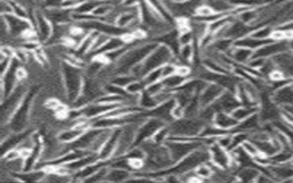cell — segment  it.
Instances as JSON below:
<instances>
[{
  "instance_id": "obj_1",
  "label": "cell",
  "mask_w": 293,
  "mask_h": 183,
  "mask_svg": "<svg viewBox=\"0 0 293 183\" xmlns=\"http://www.w3.org/2000/svg\"><path fill=\"white\" fill-rule=\"evenodd\" d=\"M174 57L175 56L170 48L159 44V46L146 56L141 64L134 67L130 74L133 75L136 79H142L147 73L160 68L168 63H172Z\"/></svg>"
},
{
  "instance_id": "obj_2",
  "label": "cell",
  "mask_w": 293,
  "mask_h": 183,
  "mask_svg": "<svg viewBox=\"0 0 293 183\" xmlns=\"http://www.w3.org/2000/svg\"><path fill=\"white\" fill-rule=\"evenodd\" d=\"M158 46V43L151 42L127 49V52L115 63L117 66L115 67L117 75L130 74L134 67L141 64Z\"/></svg>"
},
{
  "instance_id": "obj_3",
  "label": "cell",
  "mask_w": 293,
  "mask_h": 183,
  "mask_svg": "<svg viewBox=\"0 0 293 183\" xmlns=\"http://www.w3.org/2000/svg\"><path fill=\"white\" fill-rule=\"evenodd\" d=\"M207 125L200 118L184 117L178 120H173L168 125L170 130V137L196 138L200 133Z\"/></svg>"
},
{
  "instance_id": "obj_4",
  "label": "cell",
  "mask_w": 293,
  "mask_h": 183,
  "mask_svg": "<svg viewBox=\"0 0 293 183\" xmlns=\"http://www.w3.org/2000/svg\"><path fill=\"white\" fill-rule=\"evenodd\" d=\"M62 71L67 98L70 101L74 102L81 94L84 79L82 78L80 69L68 63L63 64Z\"/></svg>"
},
{
  "instance_id": "obj_5",
  "label": "cell",
  "mask_w": 293,
  "mask_h": 183,
  "mask_svg": "<svg viewBox=\"0 0 293 183\" xmlns=\"http://www.w3.org/2000/svg\"><path fill=\"white\" fill-rule=\"evenodd\" d=\"M34 95H35V90H33L29 93H27L19 106V108L16 110L13 115L10 118L8 122V125H9L8 126L13 133H21L25 129Z\"/></svg>"
},
{
  "instance_id": "obj_6",
  "label": "cell",
  "mask_w": 293,
  "mask_h": 183,
  "mask_svg": "<svg viewBox=\"0 0 293 183\" xmlns=\"http://www.w3.org/2000/svg\"><path fill=\"white\" fill-rule=\"evenodd\" d=\"M166 124L160 119L155 117H147L146 120L140 125L136 134L135 145H140L148 140H151L154 135L163 127Z\"/></svg>"
},
{
  "instance_id": "obj_7",
  "label": "cell",
  "mask_w": 293,
  "mask_h": 183,
  "mask_svg": "<svg viewBox=\"0 0 293 183\" xmlns=\"http://www.w3.org/2000/svg\"><path fill=\"white\" fill-rule=\"evenodd\" d=\"M25 87L19 83L15 88L12 93L5 98L2 103V123L6 119V123H8L14 112L19 108L22 99L25 97Z\"/></svg>"
},
{
  "instance_id": "obj_8",
  "label": "cell",
  "mask_w": 293,
  "mask_h": 183,
  "mask_svg": "<svg viewBox=\"0 0 293 183\" xmlns=\"http://www.w3.org/2000/svg\"><path fill=\"white\" fill-rule=\"evenodd\" d=\"M20 60L16 56H14L11 60V64L8 67V69L3 76H1V78H2V83H1L2 84L1 85L2 100L8 97L18 85V81H20V80L18 79L17 72H18V69L20 67Z\"/></svg>"
},
{
  "instance_id": "obj_9",
  "label": "cell",
  "mask_w": 293,
  "mask_h": 183,
  "mask_svg": "<svg viewBox=\"0 0 293 183\" xmlns=\"http://www.w3.org/2000/svg\"><path fill=\"white\" fill-rule=\"evenodd\" d=\"M207 147L209 152V162L214 167L222 170H229L231 168L233 159L230 151L221 147L220 144L216 143V141Z\"/></svg>"
},
{
  "instance_id": "obj_10",
  "label": "cell",
  "mask_w": 293,
  "mask_h": 183,
  "mask_svg": "<svg viewBox=\"0 0 293 183\" xmlns=\"http://www.w3.org/2000/svg\"><path fill=\"white\" fill-rule=\"evenodd\" d=\"M290 50L289 41H272L267 44L266 46H262L259 49L253 52V57L258 58L270 59L274 56L280 54L281 52H286Z\"/></svg>"
},
{
  "instance_id": "obj_11",
  "label": "cell",
  "mask_w": 293,
  "mask_h": 183,
  "mask_svg": "<svg viewBox=\"0 0 293 183\" xmlns=\"http://www.w3.org/2000/svg\"><path fill=\"white\" fill-rule=\"evenodd\" d=\"M7 23L9 33L15 36H23L25 33L32 30L34 26L28 19H23L14 14L2 16Z\"/></svg>"
},
{
  "instance_id": "obj_12",
  "label": "cell",
  "mask_w": 293,
  "mask_h": 183,
  "mask_svg": "<svg viewBox=\"0 0 293 183\" xmlns=\"http://www.w3.org/2000/svg\"><path fill=\"white\" fill-rule=\"evenodd\" d=\"M240 105H242L240 100L238 99L234 92L225 91L222 93L220 98L210 106L213 108L216 112L223 111V112L232 113Z\"/></svg>"
},
{
  "instance_id": "obj_13",
  "label": "cell",
  "mask_w": 293,
  "mask_h": 183,
  "mask_svg": "<svg viewBox=\"0 0 293 183\" xmlns=\"http://www.w3.org/2000/svg\"><path fill=\"white\" fill-rule=\"evenodd\" d=\"M270 59H272L276 68L283 73L287 79L293 80V52L292 50L281 52Z\"/></svg>"
},
{
  "instance_id": "obj_14",
  "label": "cell",
  "mask_w": 293,
  "mask_h": 183,
  "mask_svg": "<svg viewBox=\"0 0 293 183\" xmlns=\"http://www.w3.org/2000/svg\"><path fill=\"white\" fill-rule=\"evenodd\" d=\"M121 133H122V127H116L113 129L109 137L107 138L106 142L102 145L100 152L98 153L100 160L108 161L111 157H113V154L117 147L118 141L120 138Z\"/></svg>"
},
{
  "instance_id": "obj_15",
  "label": "cell",
  "mask_w": 293,
  "mask_h": 183,
  "mask_svg": "<svg viewBox=\"0 0 293 183\" xmlns=\"http://www.w3.org/2000/svg\"><path fill=\"white\" fill-rule=\"evenodd\" d=\"M226 90L221 86L215 83H207L205 89L199 94V101L201 109L213 104L214 102L220 98L222 93Z\"/></svg>"
},
{
  "instance_id": "obj_16",
  "label": "cell",
  "mask_w": 293,
  "mask_h": 183,
  "mask_svg": "<svg viewBox=\"0 0 293 183\" xmlns=\"http://www.w3.org/2000/svg\"><path fill=\"white\" fill-rule=\"evenodd\" d=\"M34 21L36 24L38 38L42 42L50 41L53 34V23L47 19L45 14L41 12H36V15L34 16Z\"/></svg>"
},
{
  "instance_id": "obj_17",
  "label": "cell",
  "mask_w": 293,
  "mask_h": 183,
  "mask_svg": "<svg viewBox=\"0 0 293 183\" xmlns=\"http://www.w3.org/2000/svg\"><path fill=\"white\" fill-rule=\"evenodd\" d=\"M275 103L280 107L293 106V82L287 83L285 85L277 89L272 96Z\"/></svg>"
},
{
  "instance_id": "obj_18",
  "label": "cell",
  "mask_w": 293,
  "mask_h": 183,
  "mask_svg": "<svg viewBox=\"0 0 293 183\" xmlns=\"http://www.w3.org/2000/svg\"><path fill=\"white\" fill-rule=\"evenodd\" d=\"M44 14L53 24H63L67 23L69 20H73V10L70 11V9L64 7H49Z\"/></svg>"
},
{
  "instance_id": "obj_19",
  "label": "cell",
  "mask_w": 293,
  "mask_h": 183,
  "mask_svg": "<svg viewBox=\"0 0 293 183\" xmlns=\"http://www.w3.org/2000/svg\"><path fill=\"white\" fill-rule=\"evenodd\" d=\"M262 121L259 117L258 112H255L251 116L244 119V121L240 122L237 126L233 129V132H244L249 135L253 134L254 132L259 131L262 125Z\"/></svg>"
},
{
  "instance_id": "obj_20",
  "label": "cell",
  "mask_w": 293,
  "mask_h": 183,
  "mask_svg": "<svg viewBox=\"0 0 293 183\" xmlns=\"http://www.w3.org/2000/svg\"><path fill=\"white\" fill-rule=\"evenodd\" d=\"M212 124L222 130L233 132V129L237 126L239 123L233 118L232 113L219 111L215 114Z\"/></svg>"
},
{
  "instance_id": "obj_21",
  "label": "cell",
  "mask_w": 293,
  "mask_h": 183,
  "mask_svg": "<svg viewBox=\"0 0 293 183\" xmlns=\"http://www.w3.org/2000/svg\"><path fill=\"white\" fill-rule=\"evenodd\" d=\"M228 55L233 60V63L240 66H247L250 60L253 58V52L243 47L233 46V49L229 52Z\"/></svg>"
},
{
  "instance_id": "obj_22",
  "label": "cell",
  "mask_w": 293,
  "mask_h": 183,
  "mask_svg": "<svg viewBox=\"0 0 293 183\" xmlns=\"http://www.w3.org/2000/svg\"><path fill=\"white\" fill-rule=\"evenodd\" d=\"M273 40H261L254 38L253 36H251L250 34L247 35L244 38L237 40L234 42V46L237 47H243V48H246L251 51H256L257 49L261 48L262 46H266L268 43L272 42Z\"/></svg>"
},
{
  "instance_id": "obj_23",
  "label": "cell",
  "mask_w": 293,
  "mask_h": 183,
  "mask_svg": "<svg viewBox=\"0 0 293 183\" xmlns=\"http://www.w3.org/2000/svg\"><path fill=\"white\" fill-rule=\"evenodd\" d=\"M259 170L256 166L242 167L238 170L236 178L242 183H255L260 174Z\"/></svg>"
},
{
  "instance_id": "obj_24",
  "label": "cell",
  "mask_w": 293,
  "mask_h": 183,
  "mask_svg": "<svg viewBox=\"0 0 293 183\" xmlns=\"http://www.w3.org/2000/svg\"><path fill=\"white\" fill-rule=\"evenodd\" d=\"M126 46H127V43L124 41L122 36L121 37L120 36H113V37H110L106 43L101 46L98 51L94 52V55L104 54L107 52L120 49L122 47H125Z\"/></svg>"
},
{
  "instance_id": "obj_25",
  "label": "cell",
  "mask_w": 293,
  "mask_h": 183,
  "mask_svg": "<svg viewBox=\"0 0 293 183\" xmlns=\"http://www.w3.org/2000/svg\"><path fill=\"white\" fill-rule=\"evenodd\" d=\"M187 79H188L186 77H183L179 74L175 73V74L168 77L166 79H162L161 82H162V84L164 86V89L166 91L174 93V92L177 91L181 86L185 84V82L187 81Z\"/></svg>"
},
{
  "instance_id": "obj_26",
  "label": "cell",
  "mask_w": 293,
  "mask_h": 183,
  "mask_svg": "<svg viewBox=\"0 0 293 183\" xmlns=\"http://www.w3.org/2000/svg\"><path fill=\"white\" fill-rule=\"evenodd\" d=\"M85 132L86 131L81 130L80 128L74 126L72 128H69L65 131L61 132L57 137V139L59 142L63 143V144H70V143L75 142L77 139H79Z\"/></svg>"
},
{
  "instance_id": "obj_27",
  "label": "cell",
  "mask_w": 293,
  "mask_h": 183,
  "mask_svg": "<svg viewBox=\"0 0 293 183\" xmlns=\"http://www.w3.org/2000/svg\"><path fill=\"white\" fill-rule=\"evenodd\" d=\"M129 178H131V173L129 170L111 168L107 172L105 181L111 182V183H121V182H127Z\"/></svg>"
},
{
  "instance_id": "obj_28",
  "label": "cell",
  "mask_w": 293,
  "mask_h": 183,
  "mask_svg": "<svg viewBox=\"0 0 293 183\" xmlns=\"http://www.w3.org/2000/svg\"><path fill=\"white\" fill-rule=\"evenodd\" d=\"M107 165H108L107 161L98 160V161H96L94 163L87 166L86 168H84L83 170H80L79 172L75 173V176L78 177L80 179H85L86 180L89 177L93 176L94 173H96L97 171H99L103 167H106Z\"/></svg>"
},
{
  "instance_id": "obj_29",
  "label": "cell",
  "mask_w": 293,
  "mask_h": 183,
  "mask_svg": "<svg viewBox=\"0 0 293 183\" xmlns=\"http://www.w3.org/2000/svg\"><path fill=\"white\" fill-rule=\"evenodd\" d=\"M258 111V107H254V106H246V105H240L239 107H237L234 111L232 112V115L233 118L240 123L242 121H244V119L251 116L253 113Z\"/></svg>"
},
{
  "instance_id": "obj_30",
  "label": "cell",
  "mask_w": 293,
  "mask_h": 183,
  "mask_svg": "<svg viewBox=\"0 0 293 183\" xmlns=\"http://www.w3.org/2000/svg\"><path fill=\"white\" fill-rule=\"evenodd\" d=\"M158 105L159 103L153 95H150L146 91H144L140 94V98H139V106L143 111H151Z\"/></svg>"
},
{
  "instance_id": "obj_31",
  "label": "cell",
  "mask_w": 293,
  "mask_h": 183,
  "mask_svg": "<svg viewBox=\"0 0 293 183\" xmlns=\"http://www.w3.org/2000/svg\"><path fill=\"white\" fill-rule=\"evenodd\" d=\"M101 2L100 0H87L85 2L78 5L73 9L74 13L77 14H92L94 9L100 5Z\"/></svg>"
},
{
  "instance_id": "obj_32",
  "label": "cell",
  "mask_w": 293,
  "mask_h": 183,
  "mask_svg": "<svg viewBox=\"0 0 293 183\" xmlns=\"http://www.w3.org/2000/svg\"><path fill=\"white\" fill-rule=\"evenodd\" d=\"M195 54V47L193 44V45L181 46L177 56L182 63L189 64L193 61Z\"/></svg>"
},
{
  "instance_id": "obj_33",
  "label": "cell",
  "mask_w": 293,
  "mask_h": 183,
  "mask_svg": "<svg viewBox=\"0 0 293 183\" xmlns=\"http://www.w3.org/2000/svg\"><path fill=\"white\" fill-rule=\"evenodd\" d=\"M208 163L209 161L200 164L199 166H197L196 169L195 170V174L198 177L202 182L205 181L206 179H211V177L213 175L214 166L212 165L213 167H211Z\"/></svg>"
},
{
  "instance_id": "obj_34",
  "label": "cell",
  "mask_w": 293,
  "mask_h": 183,
  "mask_svg": "<svg viewBox=\"0 0 293 183\" xmlns=\"http://www.w3.org/2000/svg\"><path fill=\"white\" fill-rule=\"evenodd\" d=\"M273 33L274 29L270 25H263L257 29H254L250 35L257 39L272 40L271 37Z\"/></svg>"
},
{
  "instance_id": "obj_35",
  "label": "cell",
  "mask_w": 293,
  "mask_h": 183,
  "mask_svg": "<svg viewBox=\"0 0 293 183\" xmlns=\"http://www.w3.org/2000/svg\"><path fill=\"white\" fill-rule=\"evenodd\" d=\"M241 146H242V148L244 149V151L246 153L247 155H249L250 157H253V159L261 155L257 145H256V144L253 142L251 138L245 140Z\"/></svg>"
},
{
  "instance_id": "obj_36",
  "label": "cell",
  "mask_w": 293,
  "mask_h": 183,
  "mask_svg": "<svg viewBox=\"0 0 293 183\" xmlns=\"http://www.w3.org/2000/svg\"><path fill=\"white\" fill-rule=\"evenodd\" d=\"M136 78L131 74H123V75H116V77L112 80V83L114 85L118 86L121 88L126 89L127 86L132 83Z\"/></svg>"
},
{
  "instance_id": "obj_37",
  "label": "cell",
  "mask_w": 293,
  "mask_h": 183,
  "mask_svg": "<svg viewBox=\"0 0 293 183\" xmlns=\"http://www.w3.org/2000/svg\"><path fill=\"white\" fill-rule=\"evenodd\" d=\"M169 137H170V130L166 125L161 127L160 130L154 135L153 137L151 138V141L155 144H164Z\"/></svg>"
},
{
  "instance_id": "obj_38",
  "label": "cell",
  "mask_w": 293,
  "mask_h": 183,
  "mask_svg": "<svg viewBox=\"0 0 293 183\" xmlns=\"http://www.w3.org/2000/svg\"><path fill=\"white\" fill-rule=\"evenodd\" d=\"M145 90H146V85L142 79L134 80L132 83H130L126 88V91L131 95H140Z\"/></svg>"
},
{
  "instance_id": "obj_39",
  "label": "cell",
  "mask_w": 293,
  "mask_h": 183,
  "mask_svg": "<svg viewBox=\"0 0 293 183\" xmlns=\"http://www.w3.org/2000/svg\"><path fill=\"white\" fill-rule=\"evenodd\" d=\"M143 82L145 83V85L148 86L150 84H153L156 82H159L160 80H162V73H161V68H157L154 69L152 71L147 73L146 76L142 79Z\"/></svg>"
},
{
  "instance_id": "obj_40",
  "label": "cell",
  "mask_w": 293,
  "mask_h": 183,
  "mask_svg": "<svg viewBox=\"0 0 293 183\" xmlns=\"http://www.w3.org/2000/svg\"><path fill=\"white\" fill-rule=\"evenodd\" d=\"M1 14H2V16L8 15V14H13L12 7H11L9 1H6V0L1 1Z\"/></svg>"
},
{
  "instance_id": "obj_41",
  "label": "cell",
  "mask_w": 293,
  "mask_h": 183,
  "mask_svg": "<svg viewBox=\"0 0 293 183\" xmlns=\"http://www.w3.org/2000/svg\"><path fill=\"white\" fill-rule=\"evenodd\" d=\"M17 75H18V79H19L20 81H22V80H24L27 78V72L25 71V69L22 68V67H20L18 69Z\"/></svg>"
},
{
  "instance_id": "obj_42",
  "label": "cell",
  "mask_w": 293,
  "mask_h": 183,
  "mask_svg": "<svg viewBox=\"0 0 293 183\" xmlns=\"http://www.w3.org/2000/svg\"><path fill=\"white\" fill-rule=\"evenodd\" d=\"M174 2H186V1H188V0H173Z\"/></svg>"
}]
</instances>
